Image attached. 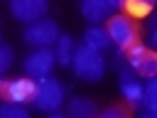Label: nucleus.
I'll use <instances>...</instances> for the list:
<instances>
[{
  "label": "nucleus",
  "instance_id": "obj_15",
  "mask_svg": "<svg viewBox=\"0 0 157 118\" xmlns=\"http://www.w3.org/2000/svg\"><path fill=\"white\" fill-rule=\"evenodd\" d=\"M142 103H145V108L150 113L157 111V79L155 76H150L147 86H142Z\"/></svg>",
  "mask_w": 157,
  "mask_h": 118
},
{
  "label": "nucleus",
  "instance_id": "obj_5",
  "mask_svg": "<svg viewBox=\"0 0 157 118\" xmlns=\"http://www.w3.org/2000/svg\"><path fill=\"white\" fill-rule=\"evenodd\" d=\"M56 59H54V52L49 47H37L27 59H25V74L32 76V79H42V76H49V71L54 69Z\"/></svg>",
  "mask_w": 157,
  "mask_h": 118
},
{
  "label": "nucleus",
  "instance_id": "obj_11",
  "mask_svg": "<svg viewBox=\"0 0 157 118\" xmlns=\"http://www.w3.org/2000/svg\"><path fill=\"white\" fill-rule=\"evenodd\" d=\"M98 113V106L91 98H74L69 103V116L71 118H93Z\"/></svg>",
  "mask_w": 157,
  "mask_h": 118
},
{
  "label": "nucleus",
  "instance_id": "obj_1",
  "mask_svg": "<svg viewBox=\"0 0 157 118\" xmlns=\"http://www.w3.org/2000/svg\"><path fill=\"white\" fill-rule=\"evenodd\" d=\"M71 66L76 71L78 79H86V81H98L103 79L105 74V59L98 49H91L86 44L81 47H74V54H71Z\"/></svg>",
  "mask_w": 157,
  "mask_h": 118
},
{
  "label": "nucleus",
  "instance_id": "obj_14",
  "mask_svg": "<svg viewBox=\"0 0 157 118\" xmlns=\"http://www.w3.org/2000/svg\"><path fill=\"white\" fill-rule=\"evenodd\" d=\"M27 103H15V101H5L0 103V118H27Z\"/></svg>",
  "mask_w": 157,
  "mask_h": 118
},
{
  "label": "nucleus",
  "instance_id": "obj_16",
  "mask_svg": "<svg viewBox=\"0 0 157 118\" xmlns=\"http://www.w3.org/2000/svg\"><path fill=\"white\" fill-rule=\"evenodd\" d=\"M135 71L140 74V76H145V79H150V76H157V57L150 52L137 66H135Z\"/></svg>",
  "mask_w": 157,
  "mask_h": 118
},
{
  "label": "nucleus",
  "instance_id": "obj_12",
  "mask_svg": "<svg viewBox=\"0 0 157 118\" xmlns=\"http://www.w3.org/2000/svg\"><path fill=\"white\" fill-rule=\"evenodd\" d=\"M71 54H74V39H71L69 34H59V37H56L54 59H56L61 66H69V64H71Z\"/></svg>",
  "mask_w": 157,
  "mask_h": 118
},
{
  "label": "nucleus",
  "instance_id": "obj_18",
  "mask_svg": "<svg viewBox=\"0 0 157 118\" xmlns=\"http://www.w3.org/2000/svg\"><path fill=\"white\" fill-rule=\"evenodd\" d=\"M125 108H120V106H110V108H105V111H101V116L103 118H125Z\"/></svg>",
  "mask_w": 157,
  "mask_h": 118
},
{
  "label": "nucleus",
  "instance_id": "obj_6",
  "mask_svg": "<svg viewBox=\"0 0 157 118\" xmlns=\"http://www.w3.org/2000/svg\"><path fill=\"white\" fill-rule=\"evenodd\" d=\"M37 91V79L27 76V79H10L2 84V93L5 101H15V103H29L34 98Z\"/></svg>",
  "mask_w": 157,
  "mask_h": 118
},
{
  "label": "nucleus",
  "instance_id": "obj_4",
  "mask_svg": "<svg viewBox=\"0 0 157 118\" xmlns=\"http://www.w3.org/2000/svg\"><path fill=\"white\" fill-rule=\"evenodd\" d=\"M25 42L32 44V47H49L52 42H56L59 37V27L54 20H34V22H27V30H25Z\"/></svg>",
  "mask_w": 157,
  "mask_h": 118
},
{
  "label": "nucleus",
  "instance_id": "obj_2",
  "mask_svg": "<svg viewBox=\"0 0 157 118\" xmlns=\"http://www.w3.org/2000/svg\"><path fill=\"white\" fill-rule=\"evenodd\" d=\"M32 101H34V106L39 111L54 113L64 103V86L52 76H42V79H37V91H34Z\"/></svg>",
  "mask_w": 157,
  "mask_h": 118
},
{
  "label": "nucleus",
  "instance_id": "obj_13",
  "mask_svg": "<svg viewBox=\"0 0 157 118\" xmlns=\"http://www.w3.org/2000/svg\"><path fill=\"white\" fill-rule=\"evenodd\" d=\"M128 17H147L152 12V0H123V5Z\"/></svg>",
  "mask_w": 157,
  "mask_h": 118
},
{
  "label": "nucleus",
  "instance_id": "obj_8",
  "mask_svg": "<svg viewBox=\"0 0 157 118\" xmlns=\"http://www.w3.org/2000/svg\"><path fill=\"white\" fill-rule=\"evenodd\" d=\"M81 15L88 20V22H103L113 15V7L108 0H81Z\"/></svg>",
  "mask_w": 157,
  "mask_h": 118
},
{
  "label": "nucleus",
  "instance_id": "obj_17",
  "mask_svg": "<svg viewBox=\"0 0 157 118\" xmlns=\"http://www.w3.org/2000/svg\"><path fill=\"white\" fill-rule=\"evenodd\" d=\"M10 64H12V49H10L7 44H2V42H0V74H2V71H7V69H10Z\"/></svg>",
  "mask_w": 157,
  "mask_h": 118
},
{
  "label": "nucleus",
  "instance_id": "obj_9",
  "mask_svg": "<svg viewBox=\"0 0 157 118\" xmlns=\"http://www.w3.org/2000/svg\"><path fill=\"white\" fill-rule=\"evenodd\" d=\"M120 91H123V96H125L128 103H132V106L142 103V84L137 79H132V74L128 69L120 71Z\"/></svg>",
  "mask_w": 157,
  "mask_h": 118
},
{
  "label": "nucleus",
  "instance_id": "obj_19",
  "mask_svg": "<svg viewBox=\"0 0 157 118\" xmlns=\"http://www.w3.org/2000/svg\"><path fill=\"white\" fill-rule=\"evenodd\" d=\"M108 2H110V7H113V10H118V7L123 5V0H108Z\"/></svg>",
  "mask_w": 157,
  "mask_h": 118
},
{
  "label": "nucleus",
  "instance_id": "obj_7",
  "mask_svg": "<svg viewBox=\"0 0 157 118\" xmlns=\"http://www.w3.org/2000/svg\"><path fill=\"white\" fill-rule=\"evenodd\" d=\"M49 10V0H10V12L20 22H34L44 17Z\"/></svg>",
  "mask_w": 157,
  "mask_h": 118
},
{
  "label": "nucleus",
  "instance_id": "obj_3",
  "mask_svg": "<svg viewBox=\"0 0 157 118\" xmlns=\"http://www.w3.org/2000/svg\"><path fill=\"white\" fill-rule=\"evenodd\" d=\"M105 32H108L110 42L118 44V49H128L130 44L137 42V27L132 25V20L128 15H110Z\"/></svg>",
  "mask_w": 157,
  "mask_h": 118
},
{
  "label": "nucleus",
  "instance_id": "obj_10",
  "mask_svg": "<svg viewBox=\"0 0 157 118\" xmlns=\"http://www.w3.org/2000/svg\"><path fill=\"white\" fill-rule=\"evenodd\" d=\"M83 44H86V47H91V49L103 52V49L110 44V37H108V32H105L103 27L93 25V27H88V30L83 32Z\"/></svg>",
  "mask_w": 157,
  "mask_h": 118
}]
</instances>
